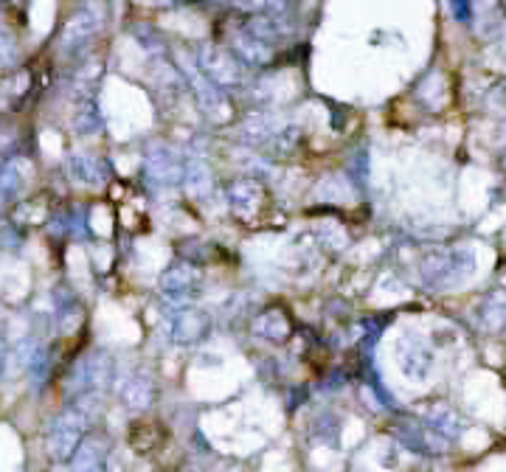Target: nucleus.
I'll return each instance as SVG.
<instances>
[{
  "mask_svg": "<svg viewBox=\"0 0 506 472\" xmlns=\"http://www.w3.org/2000/svg\"><path fill=\"white\" fill-rule=\"evenodd\" d=\"M88 430V416L82 408H71L57 416L51 433H48V455L54 461H68L82 447V438Z\"/></svg>",
  "mask_w": 506,
  "mask_h": 472,
  "instance_id": "1",
  "label": "nucleus"
},
{
  "mask_svg": "<svg viewBox=\"0 0 506 472\" xmlns=\"http://www.w3.org/2000/svg\"><path fill=\"white\" fill-rule=\"evenodd\" d=\"M472 251L470 248H450V251H433L422 259V279L428 284H450L464 279L472 273Z\"/></svg>",
  "mask_w": 506,
  "mask_h": 472,
  "instance_id": "2",
  "label": "nucleus"
},
{
  "mask_svg": "<svg viewBox=\"0 0 506 472\" xmlns=\"http://www.w3.org/2000/svg\"><path fill=\"white\" fill-rule=\"evenodd\" d=\"M198 68L200 74L208 79L211 85L225 90V88H239L245 82V76H242V65L239 59L231 54V51H225V48L220 45H200V51H198Z\"/></svg>",
  "mask_w": 506,
  "mask_h": 472,
  "instance_id": "3",
  "label": "nucleus"
},
{
  "mask_svg": "<svg viewBox=\"0 0 506 472\" xmlns=\"http://www.w3.org/2000/svg\"><path fill=\"white\" fill-rule=\"evenodd\" d=\"M394 433L405 447H411L414 453H422V455H445L450 447L448 438L442 433H436L433 428H428L422 419H402L394 428Z\"/></svg>",
  "mask_w": 506,
  "mask_h": 472,
  "instance_id": "4",
  "label": "nucleus"
},
{
  "mask_svg": "<svg viewBox=\"0 0 506 472\" xmlns=\"http://www.w3.org/2000/svg\"><path fill=\"white\" fill-rule=\"evenodd\" d=\"M96 37V18L90 9H79L74 18L65 26L62 37H59V51L65 57H74L79 51H85V48L93 43Z\"/></svg>",
  "mask_w": 506,
  "mask_h": 472,
  "instance_id": "5",
  "label": "nucleus"
},
{
  "mask_svg": "<svg viewBox=\"0 0 506 472\" xmlns=\"http://www.w3.org/2000/svg\"><path fill=\"white\" fill-rule=\"evenodd\" d=\"M183 169L186 164L181 160L172 146H152L150 150V158H146V174L152 177V181L169 186V183H177L183 177Z\"/></svg>",
  "mask_w": 506,
  "mask_h": 472,
  "instance_id": "6",
  "label": "nucleus"
},
{
  "mask_svg": "<svg viewBox=\"0 0 506 472\" xmlns=\"http://www.w3.org/2000/svg\"><path fill=\"white\" fill-rule=\"evenodd\" d=\"M422 422H425L428 428H433L436 433H442L448 442H450V438H459L467 430L464 416L455 411L453 405H448V402H431L428 408H425V416H422Z\"/></svg>",
  "mask_w": 506,
  "mask_h": 472,
  "instance_id": "7",
  "label": "nucleus"
},
{
  "mask_svg": "<svg viewBox=\"0 0 506 472\" xmlns=\"http://www.w3.org/2000/svg\"><path fill=\"white\" fill-rule=\"evenodd\" d=\"M198 287H200V273L186 262L167 270V275H163V282H160L163 296L169 301H189L191 292Z\"/></svg>",
  "mask_w": 506,
  "mask_h": 472,
  "instance_id": "8",
  "label": "nucleus"
},
{
  "mask_svg": "<svg viewBox=\"0 0 506 472\" xmlns=\"http://www.w3.org/2000/svg\"><path fill=\"white\" fill-rule=\"evenodd\" d=\"M262 200H265V189L248 181V177L234 181L231 189H228V203H231V208L239 217H253L256 211L262 208Z\"/></svg>",
  "mask_w": 506,
  "mask_h": 472,
  "instance_id": "9",
  "label": "nucleus"
},
{
  "mask_svg": "<svg viewBox=\"0 0 506 472\" xmlns=\"http://www.w3.org/2000/svg\"><path fill=\"white\" fill-rule=\"evenodd\" d=\"M431 366H433V352L422 340H411V344L400 349V368L408 380H425Z\"/></svg>",
  "mask_w": 506,
  "mask_h": 472,
  "instance_id": "10",
  "label": "nucleus"
},
{
  "mask_svg": "<svg viewBox=\"0 0 506 472\" xmlns=\"http://www.w3.org/2000/svg\"><path fill=\"white\" fill-rule=\"evenodd\" d=\"M245 31L259 40L262 45L273 48L279 45L287 35V26L279 20V14H248V20H245Z\"/></svg>",
  "mask_w": 506,
  "mask_h": 472,
  "instance_id": "11",
  "label": "nucleus"
},
{
  "mask_svg": "<svg viewBox=\"0 0 506 472\" xmlns=\"http://www.w3.org/2000/svg\"><path fill=\"white\" fill-rule=\"evenodd\" d=\"M206 332V318L200 309L194 306H181V313L172 318V337L177 344H194Z\"/></svg>",
  "mask_w": 506,
  "mask_h": 472,
  "instance_id": "12",
  "label": "nucleus"
},
{
  "mask_svg": "<svg viewBox=\"0 0 506 472\" xmlns=\"http://www.w3.org/2000/svg\"><path fill=\"white\" fill-rule=\"evenodd\" d=\"M31 71L28 68H20L9 74L4 82H0V102H4L9 110H20L26 102H28V93H31Z\"/></svg>",
  "mask_w": 506,
  "mask_h": 472,
  "instance_id": "13",
  "label": "nucleus"
},
{
  "mask_svg": "<svg viewBox=\"0 0 506 472\" xmlns=\"http://www.w3.org/2000/svg\"><path fill=\"white\" fill-rule=\"evenodd\" d=\"M71 177L79 186H105L107 166L93 155H76L71 158Z\"/></svg>",
  "mask_w": 506,
  "mask_h": 472,
  "instance_id": "14",
  "label": "nucleus"
},
{
  "mask_svg": "<svg viewBox=\"0 0 506 472\" xmlns=\"http://www.w3.org/2000/svg\"><path fill=\"white\" fill-rule=\"evenodd\" d=\"M231 54L234 57H242L245 62H251V65H268L270 62V54H273V48L262 45L259 40H253L248 31H237V35L231 37Z\"/></svg>",
  "mask_w": 506,
  "mask_h": 472,
  "instance_id": "15",
  "label": "nucleus"
},
{
  "mask_svg": "<svg viewBox=\"0 0 506 472\" xmlns=\"http://www.w3.org/2000/svg\"><path fill=\"white\" fill-rule=\"evenodd\" d=\"M253 332L268 337V340H284L290 335V321H287V315L282 313V309L270 306L253 321Z\"/></svg>",
  "mask_w": 506,
  "mask_h": 472,
  "instance_id": "16",
  "label": "nucleus"
},
{
  "mask_svg": "<svg viewBox=\"0 0 506 472\" xmlns=\"http://www.w3.org/2000/svg\"><path fill=\"white\" fill-rule=\"evenodd\" d=\"M152 397H155V385H152L150 377H146V374H136V377L121 388V399L136 411L150 408Z\"/></svg>",
  "mask_w": 506,
  "mask_h": 472,
  "instance_id": "17",
  "label": "nucleus"
},
{
  "mask_svg": "<svg viewBox=\"0 0 506 472\" xmlns=\"http://www.w3.org/2000/svg\"><path fill=\"white\" fill-rule=\"evenodd\" d=\"M481 323L487 329H506V290H495L489 292L481 304Z\"/></svg>",
  "mask_w": 506,
  "mask_h": 472,
  "instance_id": "18",
  "label": "nucleus"
},
{
  "mask_svg": "<svg viewBox=\"0 0 506 472\" xmlns=\"http://www.w3.org/2000/svg\"><path fill=\"white\" fill-rule=\"evenodd\" d=\"M299 141H301V133H299V127H282V129H276V133L268 138V150L270 155L276 158H287L299 150Z\"/></svg>",
  "mask_w": 506,
  "mask_h": 472,
  "instance_id": "19",
  "label": "nucleus"
},
{
  "mask_svg": "<svg viewBox=\"0 0 506 472\" xmlns=\"http://www.w3.org/2000/svg\"><path fill=\"white\" fill-rule=\"evenodd\" d=\"M183 183L191 194H198V197H203V194H208L211 189V172L208 166L203 164V160H189L186 169H183Z\"/></svg>",
  "mask_w": 506,
  "mask_h": 472,
  "instance_id": "20",
  "label": "nucleus"
},
{
  "mask_svg": "<svg viewBox=\"0 0 506 472\" xmlns=\"http://www.w3.org/2000/svg\"><path fill=\"white\" fill-rule=\"evenodd\" d=\"M234 6L248 14H282L287 0H234Z\"/></svg>",
  "mask_w": 506,
  "mask_h": 472,
  "instance_id": "21",
  "label": "nucleus"
},
{
  "mask_svg": "<svg viewBox=\"0 0 506 472\" xmlns=\"http://www.w3.org/2000/svg\"><path fill=\"white\" fill-rule=\"evenodd\" d=\"M20 189V174L14 166H6L4 172H0V208L9 205L14 200V194H18Z\"/></svg>",
  "mask_w": 506,
  "mask_h": 472,
  "instance_id": "22",
  "label": "nucleus"
},
{
  "mask_svg": "<svg viewBox=\"0 0 506 472\" xmlns=\"http://www.w3.org/2000/svg\"><path fill=\"white\" fill-rule=\"evenodd\" d=\"M450 4H453V18L462 20V23H467V20H470V12H472L470 0H450Z\"/></svg>",
  "mask_w": 506,
  "mask_h": 472,
  "instance_id": "23",
  "label": "nucleus"
},
{
  "mask_svg": "<svg viewBox=\"0 0 506 472\" xmlns=\"http://www.w3.org/2000/svg\"><path fill=\"white\" fill-rule=\"evenodd\" d=\"M4 366H6V337L0 332V371H4Z\"/></svg>",
  "mask_w": 506,
  "mask_h": 472,
  "instance_id": "24",
  "label": "nucleus"
},
{
  "mask_svg": "<svg viewBox=\"0 0 506 472\" xmlns=\"http://www.w3.org/2000/svg\"><path fill=\"white\" fill-rule=\"evenodd\" d=\"M501 169L506 172V150H503V155H501Z\"/></svg>",
  "mask_w": 506,
  "mask_h": 472,
  "instance_id": "25",
  "label": "nucleus"
},
{
  "mask_svg": "<svg viewBox=\"0 0 506 472\" xmlns=\"http://www.w3.org/2000/svg\"><path fill=\"white\" fill-rule=\"evenodd\" d=\"M189 472H198V469H189Z\"/></svg>",
  "mask_w": 506,
  "mask_h": 472,
  "instance_id": "26",
  "label": "nucleus"
},
{
  "mask_svg": "<svg viewBox=\"0 0 506 472\" xmlns=\"http://www.w3.org/2000/svg\"><path fill=\"white\" fill-rule=\"evenodd\" d=\"M503 51H506V43H503Z\"/></svg>",
  "mask_w": 506,
  "mask_h": 472,
  "instance_id": "27",
  "label": "nucleus"
},
{
  "mask_svg": "<svg viewBox=\"0 0 506 472\" xmlns=\"http://www.w3.org/2000/svg\"><path fill=\"white\" fill-rule=\"evenodd\" d=\"M503 6H506V0H503Z\"/></svg>",
  "mask_w": 506,
  "mask_h": 472,
  "instance_id": "28",
  "label": "nucleus"
}]
</instances>
